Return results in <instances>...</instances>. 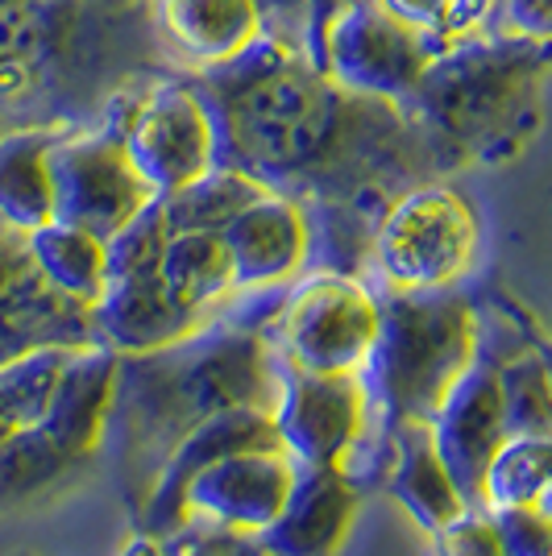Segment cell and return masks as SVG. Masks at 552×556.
<instances>
[{"label": "cell", "mask_w": 552, "mask_h": 556, "mask_svg": "<svg viewBox=\"0 0 552 556\" xmlns=\"http://www.w3.org/2000/svg\"><path fill=\"white\" fill-rule=\"evenodd\" d=\"M478 220L449 187H419L394 204L374 232V262L394 291L449 287L474 262Z\"/></svg>", "instance_id": "3957f363"}, {"label": "cell", "mask_w": 552, "mask_h": 556, "mask_svg": "<svg viewBox=\"0 0 552 556\" xmlns=\"http://www.w3.org/2000/svg\"><path fill=\"white\" fill-rule=\"evenodd\" d=\"M262 34L271 29L275 38H303L308 17H312V0H253Z\"/></svg>", "instance_id": "484cf974"}, {"label": "cell", "mask_w": 552, "mask_h": 556, "mask_svg": "<svg viewBox=\"0 0 552 556\" xmlns=\"http://www.w3.org/2000/svg\"><path fill=\"white\" fill-rule=\"evenodd\" d=\"M391 490L407 503L415 519L424 528H449L457 519L465 503H461L457 486L449 482L444 465H440L428 424H399L394 428V465H391Z\"/></svg>", "instance_id": "9a60e30c"}, {"label": "cell", "mask_w": 552, "mask_h": 556, "mask_svg": "<svg viewBox=\"0 0 552 556\" xmlns=\"http://www.w3.org/2000/svg\"><path fill=\"white\" fill-rule=\"evenodd\" d=\"M490 523H494L503 556H549V515L536 503H528V507H494Z\"/></svg>", "instance_id": "cb8c5ba5"}, {"label": "cell", "mask_w": 552, "mask_h": 556, "mask_svg": "<svg viewBox=\"0 0 552 556\" xmlns=\"http://www.w3.org/2000/svg\"><path fill=\"white\" fill-rule=\"evenodd\" d=\"M549 482V441L544 437H511L486 469V503L490 507H528L544 498Z\"/></svg>", "instance_id": "44dd1931"}, {"label": "cell", "mask_w": 552, "mask_h": 556, "mask_svg": "<svg viewBox=\"0 0 552 556\" xmlns=\"http://www.w3.org/2000/svg\"><path fill=\"white\" fill-rule=\"evenodd\" d=\"M378 328V300L346 275L303 278L275 312V341L291 370L357 374Z\"/></svg>", "instance_id": "5b68a950"}, {"label": "cell", "mask_w": 552, "mask_h": 556, "mask_svg": "<svg viewBox=\"0 0 552 556\" xmlns=\"http://www.w3.org/2000/svg\"><path fill=\"white\" fill-rule=\"evenodd\" d=\"M440 535H444V556H503L486 510H461L449 528H440Z\"/></svg>", "instance_id": "d4e9b609"}, {"label": "cell", "mask_w": 552, "mask_h": 556, "mask_svg": "<svg viewBox=\"0 0 552 556\" xmlns=\"http://www.w3.org/2000/svg\"><path fill=\"white\" fill-rule=\"evenodd\" d=\"M437 38L403 22L382 0H346L324 25L321 67L357 96L399 100L424 84Z\"/></svg>", "instance_id": "7a4b0ae2"}, {"label": "cell", "mask_w": 552, "mask_h": 556, "mask_svg": "<svg viewBox=\"0 0 552 556\" xmlns=\"http://www.w3.org/2000/svg\"><path fill=\"white\" fill-rule=\"evenodd\" d=\"M221 241L229 250L233 287H275L303 266L312 232L296 200L266 191L221 229Z\"/></svg>", "instance_id": "30bf717a"}, {"label": "cell", "mask_w": 552, "mask_h": 556, "mask_svg": "<svg viewBox=\"0 0 552 556\" xmlns=\"http://www.w3.org/2000/svg\"><path fill=\"white\" fill-rule=\"evenodd\" d=\"M22 0H0V13H9V9H17Z\"/></svg>", "instance_id": "f1b7e54d"}, {"label": "cell", "mask_w": 552, "mask_h": 556, "mask_svg": "<svg viewBox=\"0 0 552 556\" xmlns=\"http://www.w3.org/2000/svg\"><path fill=\"white\" fill-rule=\"evenodd\" d=\"M162 34L196 63H233L262 38L253 0H159Z\"/></svg>", "instance_id": "5bb4252c"}, {"label": "cell", "mask_w": 552, "mask_h": 556, "mask_svg": "<svg viewBox=\"0 0 552 556\" xmlns=\"http://www.w3.org/2000/svg\"><path fill=\"white\" fill-rule=\"evenodd\" d=\"M494 9H503L506 25L524 38H549V22H552V4L549 0H494Z\"/></svg>", "instance_id": "4316f807"}, {"label": "cell", "mask_w": 552, "mask_h": 556, "mask_svg": "<svg viewBox=\"0 0 552 556\" xmlns=\"http://www.w3.org/2000/svg\"><path fill=\"white\" fill-rule=\"evenodd\" d=\"M474 362V316L469 307L432 291H394L378 303V328L366 349L362 394L366 407L391 412L394 424H432L444 394Z\"/></svg>", "instance_id": "6da1fadb"}, {"label": "cell", "mask_w": 552, "mask_h": 556, "mask_svg": "<svg viewBox=\"0 0 552 556\" xmlns=\"http://www.w3.org/2000/svg\"><path fill=\"white\" fill-rule=\"evenodd\" d=\"M428 437L437 448L449 482L457 486L465 510H486V469L503 448V394L494 370H465L444 394L440 412L428 424Z\"/></svg>", "instance_id": "52a82bcc"}, {"label": "cell", "mask_w": 552, "mask_h": 556, "mask_svg": "<svg viewBox=\"0 0 552 556\" xmlns=\"http://www.w3.org/2000/svg\"><path fill=\"white\" fill-rule=\"evenodd\" d=\"M129 556H162V553L154 548V544H138V548H134Z\"/></svg>", "instance_id": "83f0119b"}, {"label": "cell", "mask_w": 552, "mask_h": 556, "mask_svg": "<svg viewBox=\"0 0 552 556\" xmlns=\"http://www.w3.org/2000/svg\"><path fill=\"white\" fill-rule=\"evenodd\" d=\"M366 394L357 374H308L291 370L271 407L283 453L303 465H333L362 428Z\"/></svg>", "instance_id": "ba28073f"}, {"label": "cell", "mask_w": 552, "mask_h": 556, "mask_svg": "<svg viewBox=\"0 0 552 556\" xmlns=\"http://www.w3.org/2000/svg\"><path fill=\"white\" fill-rule=\"evenodd\" d=\"M200 312H187L171 300L159 270H134V275L104 278V291L92 303V325L100 332V345L113 353H150L166 349L191 332Z\"/></svg>", "instance_id": "7c38bea8"}, {"label": "cell", "mask_w": 552, "mask_h": 556, "mask_svg": "<svg viewBox=\"0 0 552 556\" xmlns=\"http://www.w3.org/2000/svg\"><path fill=\"white\" fill-rule=\"evenodd\" d=\"M154 200L116 134H71L50 146V220L109 241Z\"/></svg>", "instance_id": "277c9868"}, {"label": "cell", "mask_w": 552, "mask_h": 556, "mask_svg": "<svg viewBox=\"0 0 552 556\" xmlns=\"http://www.w3.org/2000/svg\"><path fill=\"white\" fill-rule=\"evenodd\" d=\"M116 353L109 345H84L67 357V366L54 382L47 416L38 428L67 453H92L100 441V428L113 407Z\"/></svg>", "instance_id": "4fadbf2b"}, {"label": "cell", "mask_w": 552, "mask_h": 556, "mask_svg": "<svg viewBox=\"0 0 552 556\" xmlns=\"http://www.w3.org/2000/svg\"><path fill=\"white\" fill-rule=\"evenodd\" d=\"M159 275L166 282V291H171V300L187 307V312H200L212 300H221L233 287L229 250H225L221 232H166Z\"/></svg>", "instance_id": "d6986e66"}, {"label": "cell", "mask_w": 552, "mask_h": 556, "mask_svg": "<svg viewBox=\"0 0 552 556\" xmlns=\"http://www.w3.org/2000/svg\"><path fill=\"white\" fill-rule=\"evenodd\" d=\"M503 394V424L506 437H544V412H549V391H544V366L515 357L511 370L499 378Z\"/></svg>", "instance_id": "7402d4cb"}, {"label": "cell", "mask_w": 552, "mask_h": 556, "mask_svg": "<svg viewBox=\"0 0 552 556\" xmlns=\"http://www.w3.org/2000/svg\"><path fill=\"white\" fill-rule=\"evenodd\" d=\"M353 519V486L333 465H303L278 515L262 528L266 556H333Z\"/></svg>", "instance_id": "8fae6325"}, {"label": "cell", "mask_w": 552, "mask_h": 556, "mask_svg": "<svg viewBox=\"0 0 552 556\" xmlns=\"http://www.w3.org/2000/svg\"><path fill=\"white\" fill-rule=\"evenodd\" d=\"M154 195H171L208 166L221 163V134L200 96L184 84H162L138 100L129 125L116 134Z\"/></svg>", "instance_id": "8992f818"}, {"label": "cell", "mask_w": 552, "mask_h": 556, "mask_svg": "<svg viewBox=\"0 0 552 556\" xmlns=\"http://www.w3.org/2000/svg\"><path fill=\"white\" fill-rule=\"evenodd\" d=\"M54 138V129H17L0 138V216L25 232L50 220Z\"/></svg>", "instance_id": "2e32d148"}, {"label": "cell", "mask_w": 552, "mask_h": 556, "mask_svg": "<svg viewBox=\"0 0 552 556\" xmlns=\"http://www.w3.org/2000/svg\"><path fill=\"white\" fill-rule=\"evenodd\" d=\"M79 462H84V453L59 448L38 424L13 432L9 441L0 444V510L34 503L59 478H67Z\"/></svg>", "instance_id": "ffe728a7"}, {"label": "cell", "mask_w": 552, "mask_h": 556, "mask_svg": "<svg viewBox=\"0 0 552 556\" xmlns=\"http://www.w3.org/2000/svg\"><path fill=\"white\" fill-rule=\"evenodd\" d=\"M291 478L296 465L283 448H237L187 478L184 510H196L229 532H262L283 507Z\"/></svg>", "instance_id": "9c48e42d"}, {"label": "cell", "mask_w": 552, "mask_h": 556, "mask_svg": "<svg viewBox=\"0 0 552 556\" xmlns=\"http://www.w3.org/2000/svg\"><path fill=\"white\" fill-rule=\"evenodd\" d=\"M29 257L63 300L92 307L96 295L104 291V241L92 232L63 220H47L29 229Z\"/></svg>", "instance_id": "ac0fdd59"}, {"label": "cell", "mask_w": 552, "mask_h": 556, "mask_svg": "<svg viewBox=\"0 0 552 556\" xmlns=\"http://www.w3.org/2000/svg\"><path fill=\"white\" fill-rule=\"evenodd\" d=\"M271 187L262 179H253V170L241 166H208L204 175H196L191 184L175 187L171 195H159L162 220L166 232H221L237 212L253 204L258 195H266Z\"/></svg>", "instance_id": "e0dca14e"}, {"label": "cell", "mask_w": 552, "mask_h": 556, "mask_svg": "<svg viewBox=\"0 0 552 556\" xmlns=\"http://www.w3.org/2000/svg\"><path fill=\"white\" fill-rule=\"evenodd\" d=\"M382 4L432 38L474 34L494 13V0H382Z\"/></svg>", "instance_id": "603a6c76"}]
</instances>
